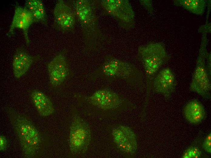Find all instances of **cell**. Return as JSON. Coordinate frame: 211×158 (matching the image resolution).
<instances>
[{
    "mask_svg": "<svg viewBox=\"0 0 211 158\" xmlns=\"http://www.w3.org/2000/svg\"><path fill=\"white\" fill-rule=\"evenodd\" d=\"M74 97L81 106L102 116H114L136 108L129 99L106 88L100 89L89 96L76 93Z\"/></svg>",
    "mask_w": 211,
    "mask_h": 158,
    "instance_id": "6da1fadb",
    "label": "cell"
},
{
    "mask_svg": "<svg viewBox=\"0 0 211 158\" xmlns=\"http://www.w3.org/2000/svg\"><path fill=\"white\" fill-rule=\"evenodd\" d=\"M95 76L109 81H123L135 88L144 86V76L140 70L133 64L114 57L106 59Z\"/></svg>",
    "mask_w": 211,
    "mask_h": 158,
    "instance_id": "7a4b0ae2",
    "label": "cell"
},
{
    "mask_svg": "<svg viewBox=\"0 0 211 158\" xmlns=\"http://www.w3.org/2000/svg\"><path fill=\"white\" fill-rule=\"evenodd\" d=\"M7 113L14 130L20 143L24 156L33 157L37 153L41 143L37 129L25 115L11 107L7 108Z\"/></svg>",
    "mask_w": 211,
    "mask_h": 158,
    "instance_id": "3957f363",
    "label": "cell"
},
{
    "mask_svg": "<svg viewBox=\"0 0 211 158\" xmlns=\"http://www.w3.org/2000/svg\"><path fill=\"white\" fill-rule=\"evenodd\" d=\"M137 57L144 69L148 98L156 74L160 67L170 59V57L163 43L153 42L139 46Z\"/></svg>",
    "mask_w": 211,
    "mask_h": 158,
    "instance_id": "277c9868",
    "label": "cell"
},
{
    "mask_svg": "<svg viewBox=\"0 0 211 158\" xmlns=\"http://www.w3.org/2000/svg\"><path fill=\"white\" fill-rule=\"evenodd\" d=\"M207 34H202L201 42L195 69L190 84V90L196 92L204 98L210 97L211 77L206 67V58L208 53L206 47L208 43Z\"/></svg>",
    "mask_w": 211,
    "mask_h": 158,
    "instance_id": "5b68a950",
    "label": "cell"
},
{
    "mask_svg": "<svg viewBox=\"0 0 211 158\" xmlns=\"http://www.w3.org/2000/svg\"><path fill=\"white\" fill-rule=\"evenodd\" d=\"M91 140V131L88 124L73 108L69 136V145L72 153L76 156L84 154L88 150Z\"/></svg>",
    "mask_w": 211,
    "mask_h": 158,
    "instance_id": "8992f818",
    "label": "cell"
},
{
    "mask_svg": "<svg viewBox=\"0 0 211 158\" xmlns=\"http://www.w3.org/2000/svg\"><path fill=\"white\" fill-rule=\"evenodd\" d=\"M101 3L107 12L118 19L124 28H129L133 25L134 13L128 1L105 0Z\"/></svg>",
    "mask_w": 211,
    "mask_h": 158,
    "instance_id": "52a82bcc",
    "label": "cell"
},
{
    "mask_svg": "<svg viewBox=\"0 0 211 158\" xmlns=\"http://www.w3.org/2000/svg\"><path fill=\"white\" fill-rule=\"evenodd\" d=\"M111 135L115 144L121 152L129 155L135 153L137 147V139L131 129L125 125H117L112 129Z\"/></svg>",
    "mask_w": 211,
    "mask_h": 158,
    "instance_id": "ba28073f",
    "label": "cell"
},
{
    "mask_svg": "<svg viewBox=\"0 0 211 158\" xmlns=\"http://www.w3.org/2000/svg\"><path fill=\"white\" fill-rule=\"evenodd\" d=\"M49 84L53 88L62 85L69 74V69L65 57L59 53L56 55L47 65Z\"/></svg>",
    "mask_w": 211,
    "mask_h": 158,
    "instance_id": "9c48e42d",
    "label": "cell"
},
{
    "mask_svg": "<svg viewBox=\"0 0 211 158\" xmlns=\"http://www.w3.org/2000/svg\"><path fill=\"white\" fill-rule=\"evenodd\" d=\"M177 82L175 74L169 67L161 70L154 78L151 89L169 99L175 91Z\"/></svg>",
    "mask_w": 211,
    "mask_h": 158,
    "instance_id": "30bf717a",
    "label": "cell"
},
{
    "mask_svg": "<svg viewBox=\"0 0 211 158\" xmlns=\"http://www.w3.org/2000/svg\"><path fill=\"white\" fill-rule=\"evenodd\" d=\"M55 22L63 30H68L74 26L75 19L71 9L63 0H59L54 11Z\"/></svg>",
    "mask_w": 211,
    "mask_h": 158,
    "instance_id": "8fae6325",
    "label": "cell"
},
{
    "mask_svg": "<svg viewBox=\"0 0 211 158\" xmlns=\"http://www.w3.org/2000/svg\"><path fill=\"white\" fill-rule=\"evenodd\" d=\"M37 59V57L31 56L23 48L16 49L12 62L13 73L15 77L18 79L24 75L32 63Z\"/></svg>",
    "mask_w": 211,
    "mask_h": 158,
    "instance_id": "7c38bea8",
    "label": "cell"
},
{
    "mask_svg": "<svg viewBox=\"0 0 211 158\" xmlns=\"http://www.w3.org/2000/svg\"><path fill=\"white\" fill-rule=\"evenodd\" d=\"M28 11V10L25 7L23 8L18 3L16 4L13 19L8 33V35H12L15 28L22 29L27 45L30 42L28 35V29L32 24L27 17Z\"/></svg>",
    "mask_w": 211,
    "mask_h": 158,
    "instance_id": "4fadbf2b",
    "label": "cell"
},
{
    "mask_svg": "<svg viewBox=\"0 0 211 158\" xmlns=\"http://www.w3.org/2000/svg\"><path fill=\"white\" fill-rule=\"evenodd\" d=\"M31 100L39 114L46 117L53 114L55 111L50 98L44 93L38 90H33L30 94Z\"/></svg>",
    "mask_w": 211,
    "mask_h": 158,
    "instance_id": "5bb4252c",
    "label": "cell"
},
{
    "mask_svg": "<svg viewBox=\"0 0 211 158\" xmlns=\"http://www.w3.org/2000/svg\"><path fill=\"white\" fill-rule=\"evenodd\" d=\"M183 113L186 119L190 123L198 124L205 116V111L202 104L196 100L188 102L185 106Z\"/></svg>",
    "mask_w": 211,
    "mask_h": 158,
    "instance_id": "9a60e30c",
    "label": "cell"
},
{
    "mask_svg": "<svg viewBox=\"0 0 211 158\" xmlns=\"http://www.w3.org/2000/svg\"><path fill=\"white\" fill-rule=\"evenodd\" d=\"M73 4L75 13L80 21L86 26L89 25L92 19V9L89 2L79 0Z\"/></svg>",
    "mask_w": 211,
    "mask_h": 158,
    "instance_id": "2e32d148",
    "label": "cell"
},
{
    "mask_svg": "<svg viewBox=\"0 0 211 158\" xmlns=\"http://www.w3.org/2000/svg\"><path fill=\"white\" fill-rule=\"evenodd\" d=\"M173 3L175 5L181 7L197 15L204 13L207 4L204 0H174Z\"/></svg>",
    "mask_w": 211,
    "mask_h": 158,
    "instance_id": "e0dca14e",
    "label": "cell"
},
{
    "mask_svg": "<svg viewBox=\"0 0 211 158\" xmlns=\"http://www.w3.org/2000/svg\"><path fill=\"white\" fill-rule=\"evenodd\" d=\"M202 156V152L196 146H192L188 148L184 153L182 158H199Z\"/></svg>",
    "mask_w": 211,
    "mask_h": 158,
    "instance_id": "ac0fdd59",
    "label": "cell"
},
{
    "mask_svg": "<svg viewBox=\"0 0 211 158\" xmlns=\"http://www.w3.org/2000/svg\"><path fill=\"white\" fill-rule=\"evenodd\" d=\"M203 148L208 153H211V133H209L206 137L203 144Z\"/></svg>",
    "mask_w": 211,
    "mask_h": 158,
    "instance_id": "d6986e66",
    "label": "cell"
},
{
    "mask_svg": "<svg viewBox=\"0 0 211 158\" xmlns=\"http://www.w3.org/2000/svg\"><path fill=\"white\" fill-rule=\"evenodd\" d=\"M198 32L201 33H211V23L206 22L205 24L200 26Z\"/></svg>",
    "mask_w": 211,
    "mask_h": 158,
    "instance_id": "ffe728a7",
    "label": "cell"
},
{
    "mask_svg": "<svg viewBox=\"0 0 211 158\" xmlns=\"http://www.w3.org/2000/svg\"><path fill=\"white\" fill-rule=\"evenodd\" d=\"M141 3L150 13H152L153 11L152 2L151 0H141Z\"/></svg>",
    "mask_w": 211,
    "mask_h": 158,
    "instance_id": "44dd1931",
    "label": "cell"
},
{
    "mask_svg": "<svg viewBox=\"0 0 211 158\" xmlns=\"http://www.w3.org/2000/svg\"><path fill=\"white\" fill-rule=\"evenodd\" d=\"M8 142L6 137L2 135L0 136V150L3 151L5 150L7 147Z\"/></svg>",
    "mask_w": 211,
    "mask_h": 158,
    "instance_id": "7402d4cb",
    "label": "cell"
},
{
    "mask_svg": "<svg viewBox=\"0 0 211 158\" xmlns=\"http://www.w3.org/2000/svg\"><path fill=\"white\" fill-rule=\"evenodd\" d=\"M206 67L208 74L211 77V53L208 52L206 58Z\"/></svg>",
    "mask_w": 211,
    "mask_h": 158,
    "instance_id": "603a6c76",
    "label": "cell"
}]
</instances>
